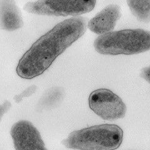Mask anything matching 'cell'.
I'll return each instance as SVG.
<instances>
[{"instance_id":"cell-9","label":"cell","mask_w":150,"mask_h":150,"mask_svg":"<svg viewBox=\"0 0 150 150\" xmlns=\"http://www.w3.org/2000/svg\"><path fill=\"white\" fill-rule=\"evenodd\" d=\"M133 15L144 23L150 22V1H127Z\"/></svg>"},{"instance_id":"cell-7","label":"cell","mask_w":150,"mask_h":150,"mask_svg":"<svg viewBox=\"0 0 150 150\" xmlns=\"http://www.w3.org/2000/svg\"><path fill=\"white\" fill-rule=\"evenodd\" d=\"M121 16L120 7L117 4H110L91 19L87 25L91 31L104 35L114 30Z\"/></svg>"},{"instance_id":"cell-1","label":"cell","mask_w":150,"mask_h":150,"mask_svg":"<svg viewBox=\"0 0 150 150\" xmlns=\"http://www.w3.org/2000/svg\"><path fill=\"white\" fill-rule=\"evenodd\" d=\"M87 19L66 20L42 36L22 56L16 68L19 76L32 79L43 74L56 58L86 32Z\"/></svg>"},{"instance_id":"cell-3","label":"cell","mask_w":150,"mask_h":150,"mask_svg":"<svg viewBox=\"0 0 150 150\" xmlns=\"http://www.w3.org/2000/svg\"><path fill=\"white\" fill-rule=\"evenodd\" d=\"M94 47L102 54L142 53L150 50V31L142 29L112 31L96 38Z\"/></svg>"},{"instance_id":"cell-8","label":"cell","mask_w":150,"mask_h":150,"mask_svg":"<svg viewBox=\"0 0 150 150\" xmlns=\"http://www.w3.org/2000/svg\"><path fill=\"white\" fill-rule=\"evenodd\" d=\"M23 25L20 9L15 1H0V28L6 31L20 29Z\"/></svg>"},{"instance_id":"cell-5","label":"cell","mask_w":150,"mask_h":150,"mask_svg":"<svg viewBox=\"0 0 150 150\" xmlns=\"http://www.w3.org/2000/svg\"><path fill=\"white\" fill-rule=\"evenodd\" d=\"M88 103L90 109L105 120L123 118L126 112V106L121 98L108 89L93 91L89 96Z\"/></svg>"},{"instance_id":"cell-4","label":"cell","mask_w":150,"mask_h":150,"mask_svg":"<svg viewBox=\"0 0 150 150\" xmlns=\"http://www.w3.org/2000/svg\"><path fill=\"white\" fill-rule=\"evenodd\" d=\"M96 1H37L28 2L24 9L38 15L56 16H76L90 12L96 5Z\"/></svg>"},{"instance_id":"cell-11","label":"cell","mask_w":150,"mask_h":150,"mask_svg":"<svg viewBox=\"0 0 150 150\" xmlns=\"http://www.w3.org/2000/svg\"><path fill=\"white\" fill-rule=\"evenodd\" d=\"M11 107V103L8 101L4 102L2 105H0V121L1 120L2 117L9 110Z\"/></svg>"},{"instance_id":"cell-10","label":"cell","mask_w":150,"mask_h":150,"mask_svg":"<svg viewBox=\"0 0 150 150\" xmlns=\"http://www.w3.org/2000/svg\"><path fill=\"white\" fill-rule=\"evenodd\" d=\"M36 89V87L34 85L28 87L26 90H25L23 93H21L20 95L15 96V98H14V99H15V101L17 103L20 102V101L23 99V98L28 97L31 96V95H33V94L35 92Z\"/></svg>"},{"instance_id":"cell-6","label":"cell","mask_w":150,"mask_h":150,"mask_svg":"<svg viewBox=\"0 0 150 150\" xmlns=\"http://www.w3.org/2000/svg\"><path fill=\"white\" fill-rule=\"evenodd\" d=\"M10 133L16 150H48L39 131L30 121L16 122Z\"/></svg>"},{"instance_id":"cell-2","label":"cell","mask_w":150,"mask_h":150,"mask_svg":"<svg viewBox=\"0 0 150 150\" xmlns=\"http://www.w3.org/2000/svg\"><path fill=\"white\" fill-rule=\"evenodd\" d=\"M123 131L116 125H100L71 133L62 143L78 150H115L123 142Z\"/></svg>"},{"instance_id":"cell-12","label":"cell","mask_w":150,"mask_h":150,"mask_svg":"<svg viewBox=\"0 0 150 150\" xmlns=\"http://www.w3.org/2000/svg\"><path fill=\"white\" fill-rule=\"evenodd\" d=\"M140 76L150 83V66L145 67L141 70Z\"/></svg>"}]
</instances>
